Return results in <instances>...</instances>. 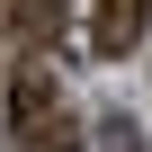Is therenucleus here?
<instances>
[{"instance_id": "nucleus-1", "label": "nucleus", "mask_w": 152, "mask_h": 152, "mask_svg": "<svg viewBox=\"0 0 152 152\" xmlns=\"http://www.w3.org/2000/svg\"><path fill=\"white\" fill-rule=\"evenodd\" d=\"M143 18H152V0H99V9H90V45L116 63V54L143 45Z\"/></svg>"}, {"instance_id": "nucleus-2", "label": "nucleus", "mask_w": 152, "mask_h": 152, "mask_svg": "<svg viewBox=\"0 0 152 152\" xmlns=\"http://www.w3.org/2000/svg\"><path fill=\"white\" fill-rule=\"evenodd\" d=\"M54 107H63V90H54V72H45V63H27L18 81H9V134H27V125H45Z\"/></svg>"}, {"instance_id": "nucleus-3", "label": "nucleus", "mask_w": 152, "mask_h": 152, "mask_svg": "<svg viewBox=\"0 0 152 152\" xmlns=\"http://www.w3.org/2000/svg\"><path fill=\"white\" fill-rule=\"evenodd\" d=\"M18 152H81V116H72V107H54L45 125H27V134H9Z\"/></svg>"}, {"instance_id": "nucleus-4", "label": "nucleus", "mask_w": 152, "mask_h": 152, "mask_svg": "<svg viewBox=\"0 0 152 152\" xmlns=\"http://www.w3.org/2000/svg\"><path fill=\"white\" fill-rule=\"evenodd\" d=\"M9 27H18L27 45H54V36H63V0H18V9H9Z\"/></svg>"}, {"instance_id": "nucleus-5", "label": "nucleus", "mask_w": 152, "mask_h": 152, "mask_svg": "<svg viewBox=\"0 0 152 152\" xmlns=\"http://www.w3.org/2000/svg\"><path fill=\"white\" fill-rule=\"evenodd\" d=\"M99 152H143V143H134V125H125V116H107V125H99Z\"/></svg>"}, {"instance_id": "nucleus-6", "label": "nucleus", "mask_w": 152, "mask_h": 152, "mask_svg": "<svg viewBox=\"0 0 152 152\" xmlns=\"http://www.w3.org/2000/svg\"><path fill=\"white\" fill-rule=\"evenodd\" d=\"M0 27H9V18H0Z\"/></svg>"}]
</instances>
